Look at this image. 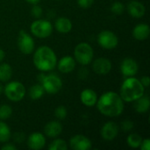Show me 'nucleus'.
Here are the masks:
<instances>
[{"label": "nucleus", "instance_id": "obj_1", "mask_svg": "<svg viewBox=\"0 0 150 150\" xmlns=\"http://www.w3.org/2000/svg\"><path fill=\"white\" fill-rule=\"evenodd\" d=\"M124 101L120 94L114 91H106L101 95L96 103L98 112L105 117H119L124 111Z\"/></svg>", "mask_w": 150, "mask_h": 150}, {"label": "nucleus", "instance_id": "obj_2", "mask_svg": "<svg viewBox=\"0 0 150 150\" xmlns=\"http://www.w3.org/2000/svg\"><path fill=\"white\" fill-rule=\"evenodd\" d=\"M33 64L40 72H48L53 70L57 64V56L54 51L47 47H39L33 54Z\"/></svg>", "mask_w": 150, "mask_h": 150}, {"label": "nucleus", "instance_id": "obj_3", "mask_svg": "<svg viewBox=\"0 0 150 150\" xmlns=\"http://www.w3.org/2000/svg\"><path fill=\"white\" fill-rule=\"evenodd\" d=\"M145 93V87L141 81L134 76H129L124 80L120 87V96L124 102H134Z\"/></svg>", "mask_w": 150, "mask_h": 150}, {"label": "nucleus", "instance_id": "obj_4", "mask_svg": "<svg viewBox=\"0 0 150 150\" xmlns=\"http://www.w3.org/2000/svg\"><path fill=\"white\" fill-rule=\"evenodd\" d=\"M94 57L92 47L87 42H80L74 49V58L76 62L83 66L89 65Z\"/></svg>", "mask_w": 150, "mask_h": 150}, {"label": "nucleus", "instance_id": "obj_5", "mask_svg": "<svg viewBox=\"0 0 150 150\" xmlns=\"http://www.w3.org/2000/svg\"><path fill=\"white\" fill-rule=\"evenodd\" d=\"M4 92L9 100L12 102H19L25 96V88L22 83L11 81L5 85Z\"/></svg>", "mask_w": 150, "mask_h": 150}, {"label": "nucleus", "instance_id": "obj_6", "mask_svg": "<svg viewBox=\"0 0 150 150\" xmlns=\"http://www.w3.org/2000/svg\"><path fill=\"white\" fill-rule=\"evenodd\" d=\"M31 33L37 38L45 39L49 37L53 33V25L47 19L37 18L30 25Z\"/></svg>", "mask_w": 150, "mask_h": 150}, {"label": "nucleus", "instance_id": "obj_7", "mask_svg": "<svg viewBox=\"0 0 150 150\" xmlns=\"http://www.w3.org/2000/svg\"><path fill=\"white\" fill-rule=\"evenodd\" d=\"M40 84L43 86L45 92L54 95L61 91L62 87V81L57 75L49 74L45 75V77Z\"/></svg>", "mask_w": 150, "mask_h": 150}, {"label": "nucleus", "instance_id": "obj_8", "mask_svg": "<svg viewBox=\"0 0 150 150\" xmlns=\"http://www.w3.org/2000/svg\"><path fill=\"white\" fill-rule=\"evenodd\" d=\"M17 43L19 51L24 54H31L34 51V40L33 37L24 30L19 31Z\"/></svg>", "mask_w": 150, "mask_h": 150}, {"label": "nucleus", "instance_id": "obj_9", "mask_svg": "<svg viewBox=\"0 0 150 150\" xmlns=\"http://www.w3.org/2000/svg\"><path fill=\"white\" fill-rule=\"evenodd\" d=\"M98 45L105 49H113L119 44L117 35L109 30H103L98 35Z\"/></svg>", "mask_w": 150, "mask_h": 150}, {"label": "nucleus", "instance_id": "obj_10", "mask_svg": "<svg viewBox=\"0 0 150 150\" xmlns=\"http://www.w3.org/2000/svg\"><path fill=\"white\" fill-rule=\"evenodd\" d=\"M69 147L73 150H90L92 148V143L85 135L76 134L70 138Z\"/></svg>", "mask_w": 150, "mask_h": 150}, {"label": "nucleus", "instance_id": "obj_11", "mask_svg": "<svg viewBox=\"0 0 150 150\" xmlns=\"http://www.w3.org/2000/svg\"><path fill=\"white\" fill-rule=\"evenodd\" d=\"M112 62L109 59L105 57H99L93 61L92 69L97 75L105 76L112 70Z\"/></svg>", "mask_w": 150, "mask_h": 150}, {"label": "nucleus", "instance_id": "obj_12", "mask_svg": "<svg viewBox=\"0 0 150 150\" xmlns=\"http://www.w3.org/2000/svg\"><path fill=\"white\" fill-rule=\"evenodd\" d=\"M119 126L113 121H108L105 123L100 130L101 137L107 142L114 140L119 134Z\"/></svg>", "mask_w": 150, "mask_h": 150}, {"label": "nucleus", "instance_id": "obj_13", "mask_svg": "<svg viewBox=\"0 0 150 150\" xmlns=\"http://www.w3.org/2000/svg\"><path fill=\"white\" fill-rule=\"evenodd\" d=\"M139 69V65L133 58H125L120 64V72L123 76L129 77L134 76Z\"/></svg>", "mask_w": 150, "mask_h": 150}, {"label": "nucleus", "instance_id": "obj_14", "mask_svg": "<svg viewBox=\"0 0 150 150\" xmlns=\"http://www.w3.org/2000/svg\"><path fill=\"white\" fill-rule=\"evenodd\" d=\"M46 145V137L40 132H34L28 136L27 147L30 149L40 150Z\"/></svg>", "mask_w": 150, "mask_h": 150}, {"label": "nucleus", "instance_id": "obj_15", "mask_svg": "<svg viewBox=\"0 0 150 150\" xmlns=\"http://www.w3.org/2000/svg\"><path fill=\"white\" fill-rule=\"evenodd\" d=\"M76 64V62L75 58H73L70 55H65L62 57L59 60V62H57L56 66L61 73L69 74L75 69Z\"/></svg>", "mask_w": 150, "mask_h": 150}, {"label": "nucleus", "instance_id": "obj_16", "mask_svg": "<svg viewBox=\"0 0 150 150\" xmlns=\"http://www.w3.org/2000/svg\"><path fill=\"white\" fill-rule=\"evenodd\" d=\"M127 11L128 13L135 18H140L143 17L146 13V7L145 5L137 0H132L127 4Z\"/></svg>", "mask_w": 150, "mask_h": 150}, {"label": "nucleus", "instance_id": "obj_17", "mask_svg": "<svg viewBox=\"0 0 150 150\" xmlns=\"http://www.w3.org/2000/svg\"><path fill=\"white\" fill-rule=\"evenodd\" d=\"M62 132V126L57 120H52L47 123L44 127V134L48 138L54 139L58 137Z\"/></svg>", "mask_w": 150, "mask_h": 150}, {"label": "nucleus", "instance_id": "obj_18", "mask_svg": "<svg viewBox=\"0 0 150 150\" xmlns=\"http://www.w3.org/2000/svg\"><path fill=\"white\" fill-rule=\"evenodd\" d=\"M80 100L82 104L88 107H92L98 101V95L96 91L91 89H85L80 94Z\"/></svg>", "mask_w": 150, "mask_h": 150}, {"label": "nucleus", "instance_id": "obj_19", "mask_svg": "<svg viewBox=\"0 0 150 150\" xmlns=\"http://www.w3.org/2000/svg\"><path fill=\"white\" fill-rule=\"evenodd\" d=\"M150 34V27L148 24L142 23L135 25L133 29V36L137 40H146Z\"/></svg>", "mask_w": 150, "mask_h": 150}, {"label": "nucleus", "instance_id": "obj_20", "mask_svg": "<svg viewBox=\"0 0 150 150\" xmlns=\"http://www.w3.org/2000/svg\"><path fill=\"white\" fill-rule=\"evenodd\" d=\"M55 29L61 33H69L73 27L72 22L66 17H60L54 22Z\"/></svg>", "mask_w": 150, "mask_h": 150}, {"label": "nucleus", "instance_id": "obj_21", "mask_svg": "<svg viewBox=\"0 0 150 150\" xmlns=\"http://www.w3.org/2000/svg\"><path fill=\"white\" fill-rule=\"evenodd\" d=\"M134 109L139 113H145L149 110L150 99L149 97L142 96L134 101Z\"/></svg>", "mask_w": 150, "mask_h": 150}, {"label": "nucleus", "instance_id": "obj_22", "mask_svg": "<svg viewBox=\"0 0 150 150\" xmlns=\"http://www.w3.org/2000/svg\"><path fill=\"white\" fill-rule=\"evenodd\" d=\"M44 93H45V91L43 89V86L40 83L33 84V86L30 87L29 91H28L29 98L33 100L40 99V98H42Z\"/></svg>", "mask_w": 150, "mask_h": 150}, {"label": "nucleus", "instance_id": "obj_23", "mask_svg": "<svg viewBox=\"0 0 150 150\" xmlns=\"http://www.w3.org/2000/svg\"><path fill=\"white\" fill-rule=\"evenodd\" d=\"M12 76V69L8 63L0 64V81L1 82H8Z\"/></svg>", "mask_w": 150, "mask_h": 150}, {"label": "nucleus", "instance_id": "obj_24", "mask_svg": "<svg viewBox=\"0 0 150 150\" xmlns=\"http://www.w3.org/2000/svg\"><path fill=\"white\" fill-rule=\"evenodd\" d=\"M11 134L9 126L0 120V142L5 143L11 139Z\"/></svg>", "mask_w": 150, "mask_h": 150}, {"label": "nucleus", "instance_id": "obj_25", "mask_svg": "<svg viewBox=\"0 0 150 150\" xmlns=\"http://www.w3.org/2000/svg\"><path fill=\"white\" fill-rule=\"evenodd\" d=\"M142 142V138L138 134H131L127 138V143L132 149L140 148V145Z\"/></svg>", "mask_w": 150, "mask_h": 150}, {"label": "nucleus", "instance_id": "obj_26", "mask_svg": "<svg viewBox=\"0 0 150 150\" xmlns=\"http://www.w3.org/2000/svg\"><path fill=\"white\" fill-rule=\"evenodd\" d=\"M49 150H67L68 149V144L67 142L59 138H54V140L49 144L48 146Z\"/></svg>", "mask_w": 150, "mask_h": 150}, {"label": "nucleus", "instance_id": "obj_27", "mask_svg": "<svg viewBox=\"0 0 150 150\" xmlns=\"http://www.w3.org/2000/svg\"><path fill=\"white\" fill-rule=\"evenodd\" d=\"M12 114V109L9 105H0V120H4L9 119Z\"/></svg>", "mask_w": 150, "mask_h": 150}, {"label": "nucleus", "instance_id": "obj_28", "mask_svg": "<svg viewBox=\"0 0 150 150\" xmlns=\"http://www.w3.org/2000/svg\"><path fill=\"white\" fill-rule=\"evenodd\" d=\"M124 11H125V6L121 2H119V1L114 2L111 6V11L113 14L120 15L124 12Z\"/></svg>", "mask_w": 150, "mask_h": 150}, {"label": "nucleus", "instance_id": "obj_29", "mask_svg": "<svg viewBox=\"0 0 150 150\" xmlns=\"http://www.w3.org/2000/svg\"><path fill=\"white\" fill-rule=\"evenodd\" d=\"M68 115V111L64 105H59L54 110V116L58 120H64Z\"/></svg>", "mask_w": 150, "mask_h": 150}, {"label": "nucleus", "instance_id": "obj_30", "mask_svg": "<svg viewBox=\"0 0 150 150\" xmlns=\"http://www.w3.org/2000/svg\"><path fill=\"white\" fill-rule=\"evenodd\" d=\"M31 14L35 18H40L42 16V14H43V10H42V8L38 4H33V7L31 9Z\"/></svg>", "mask_w": 150, "mask_h": 150}, {"label": "nucleus", "instance_id": "obj_31", "mask_svg": "<svg viewBox=\"0 0 150 150\" xmlns=\"http://www.w3.org/2000/svg\"><path fill=\"white\" fill-rule=\"evenodd\" d=\"M134 122L130 120H125L122 123H121V129L124 132H129L131 130H133L134 128Z\"/></svg>", "mask_w": 150, "mask_h": 150}, {"label": "nucleus", "instance_id": "obj_32", "mask_svg": "<svg viewBox=\"0 0 150 150\" xmlns=\"http://www.w3.org/2000/svg\"><path fill=\"white\" fill-rule=\"evenodd\" d=\"M76 2H77L78 6H80L81 8L86 9V8L91 7L93 4L94 0H76Z\"/></svg>", "mask_w": 150, "mask_h": 150}, {"label": "nucleus", "instance_id": "obj_33", "mask_svg": "<svg viewBox=\"0 0 150 150\" xmlns=\"http://www.w3.org/2000/svg\"><path fill=\"white\" fill-rule=\"evenodd\" d=\"M25 134L23 133H15L13 135V140L17 143H22L25 141Z\"/></svg>", "mask_w": 150, "mask_h": 150}, {"label": "nucleus", "instance_id": "obj_34", "mask_svg": "<svg viewBox=\"0 0 150 150\" xmlns=\"http://www.w3.org/2000/svg\"><path fill=\"white\" fill-rule=\"evenodd\" d=\"M140 148L142 150H150V140L149 139H145L142 140Z\"/></svg>", "mask_w": 150, "mask_h": 150}, {"label": "nucleus", "instance_id": "obj_35", "mask_svg": "<svg viewBox=\"0 0 150 150\" xmlns=\"http://www.w3.org/2000/svg\"><path fill=\"white\" fill-rule=\"evenodd\" d=\"M141 83H142V85L145 87V88H148V87H149V84H150V78L148 76H142V78H141Z\"/></svg>", "mask_w": 150, "mask_h": 150}, {"label": "nucleus", "instance_id": "obj_36", "mask_svg": "<svg viewBox=\"0 0 150 150\" xmlns=\"http://www.w3.org/2000/svg\"><path fill=\"white\" fill-rule=\"evenodd\" d=\"M1 149L2 150H16L17 149V147L11 143H5L4 145H3L1 147Z\"/></svg>", "mask_w": 150, "mask_h": 150}, {"label": "nucleus", "instance_id": "obj_37", "mask_svg": "<svg viewBox=\"0 0 150 150\" xmlns=\"http://www.w3.org/2000/svg\"><path fill=\"white\" fill-rule=\"evenodd\" d=\"M44 77H45V74H44L43 72L40 73V74L37 76V80L39 81V83H40L42 82V80L44 79Z\"/></svg>", "mask_w": 150, "mask_h": 150}, {"label": "nucleus", "instance_id": "obj_38", "mask_svg": "<svg viewBox=\"0 0 150 150\" xmlns=\"http://www.w3.org/2000/svg\"><path fill=\"white\" fill-rule=\"evenodd\" d=\"M4 57H5V53H4V51L3 49L0 48V62H3V60L4 59Z\"/></svg>", "mask_w": 150, "mask_h": 150}, {"label": "nucleus", "instance_id": "obj_39", "mask_svg": "<svg viewBox=\"0 0 150 150\" xmlns=\"http://www.w3.org/2000/svg\"><path fill=\"white\" fill-rule=\"evenodd\" d=\"M25 1L31 4H38L40 0H25Z\"/></svg>", "mask_w": 150, "mask_h": 150}, {"label": "nucleus", "instance_id": "obj_40", "mask_svg": "<svg viewBox=\"0 0 150 150\" xmlns=\"http://www.w3.org/2000/svg\"><path fill=\"white\" fill-rule=\"evenodd\" d=\"M3 91H4V88H3V86H2V84L0 83V95L2 94V92H3Z\"/></svg>", "mask_w": 150, "mask_h": 150}]
</instances>
